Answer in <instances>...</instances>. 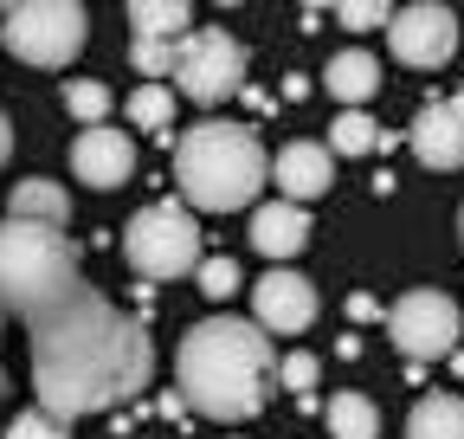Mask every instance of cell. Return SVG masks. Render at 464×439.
<instances>
[{
  "mask_svg": "<svg viewBox=\"0 0 464 439\" xmlns=\"http://www.w3.org/2000/svg\"><path fill=\"white\" fill-rule=\"evenodd\" d=\"M387 329H393V349L413 356V362H445L464 337V310L445 298V291H406L393 310H387Z\"/></svg>",
  "mask_w": 464,
  "mask_h": 439,
  "instance_id": "cell-8",
  "label": "cell"
},
{
  "mask_svg": "<svg viewBox=\"0 0 464 439\" xmlns=\"http://www.w3.org/2000/svg\"><path fill=\"white\" fill-rule=\"evenodd\" d=\"M174 375H181V395L194 414L207 420H252L271 395V337L246 317H207L194 323L181 349H174Z\"/></svg>",
  "mask_w": 464,
  "mask_h": 439,
  "instance_id": "cell-2",
  "label": "cell"
},
{
  "mask_svg": "<svg viewBox=\"0 0 464 439\" xmlns=\"http://www.w3.org/2000/svg\"><path fill=\"white\" fill-rule=\"evenodd\" d=\"M406 439H464V401L458 395H426L406 414Z\"/></svg>",
  "mask_w": 464,
  "mask_h": 439,
  "instance_id": "cell-17",
  "label": "cell"
},
{
  "mask_svg": "<svg viewBox=\"0 0 464 439\" xmlns=\"http://www.w3.org/2000/svg\"><path fill=\"white\" fill-rule=\"evenodd\" d=\"M84 0H0V39L20 65L58 72L84 52Z\"/></svg>",
  "mask_w": 464,
  "mask_h": 439,
  "instance_id": "cell-5",
  "label": "cell"
},
{
  "mask_svg": "<svg viewBox=\"0 0 464 439\" xmlns=\"http://www.w3.org/2000/svg\"><path fill=\"white\" fill-rule=\"evenodd\" d=\"M7 155H14V130H7V110H0V169H7Z\"/></svg>",
  "mask_w": 464,
  "mask_h": 439,
  "instance_id": "cell-29",
  "label": "cell"
},
{
  "mask_svg": "<svg viewBox=\"0 0 464 439\" xmlns=\"http://www.w3.org/2000/svg\"><path fill=\"white\" fill-rule=\"evenodd\" d=\"M458 233H464V213H458Z\"/></svg>",
  "mask_w": 464,
  "mask_h": 439,
  "instance_id": "cell-31",
  "label": "cell"
},
{
  "mask_svg": "<svg viewBox=\"0 0 464 439\" xmlns=\"http://www.w3.org/2000/svg\"><path fill=\"white\" fill-rule=\"evenodd\" d=\"M130 123L168 136V123H174V91H168V84H142V91L130 97Z\"/></svg>",
  "mask_w": 464,
  "mask_h": 439,
  "instance_id": "cell-21",
  "label": "cell"
},
{
  "mask_svg": "<svg viewBox=\"0 0 464 439\" xmlns=\"http://www.w3.org/2000/svg\"><path fill=\"white\" fill-rule=\"evenodd\" d=\"M14 220H39V227H65L72 220V194L58 188V181H45V175H33V181H14Z\"/></svg>",
  "mask_w": 464,
  "mask_h": 439,
  "instance_id": "cell-16",
  "label": "cell"
},
{
  "mask_svg": "<svg viewBox=\"0 0 464 439\" xmlns=\"http://www.w3.org/2000/svg\"><path fill=\"white\" fill-rule=\"evenodd\" d=\"M194 278H200V291H207L213 304H226L232 291L246 285V278H239V265H232V259H200V265H194Z\"/></svg>",
  "mask_w": 464,
  "mask_h": 439,
  "instance_id": "cell-24",
  "label": "cell"
},
{
  "mask_svg": "<svg viewBox=\"0 0 464 439\" xmlns=\"http://www.w3.org/2000/svg\"><path fill=\"white\" fill-rule=\"evenodd\" d=\"M65 110L78 123H103L110 117V84H97V78H72L65 84Z\"/></svg>",
  "mask_w": 464,
  "mask_h": 439,
  "instance_id": "cell-22",
  "label": "cell"
},
{
  "mask_svg": "<svg viewBox=\"0 0 464 439\" xmlns=\"http://www.w3.org/2000/svg\"><path fill=\"white\" fill-rule=\"evenodd\" d=\"M335 20L348 33H374V26L393 20V0H335Z\"/></svg>",
  "mask_w": 464,
  "mask_h": 439,
  "instance_id": "cell-23",
  "label": "cell"
},
{
  "mask_svg": "<svg viewBox=\"0 0 464 439\" xmlns=\"http://www.w3.org/2000/svg\"><path fill=\"white\" fill-rule=\"evenodd\" d=\"M316 375H323V362H316L310 349H304V356H284V368H277V381H284L290 395H310V388H316Z\"/></svg>",
  "mask_w": 464,
  "mask_h": 439,
  "instance_id": "cell-27",
  "label": "cell"
},
{
  "mask_svg": "<svg viewBox=\"0 0 464 439\" xmlns=\"http://www.w3.org/2000/svg\"><path fill=\"white\" fill-rule=\"evenodd\" d=\"M374 149H387V130L368 117V110H342L329 123V155H374Z\"/></svg>",
  "mask_w": 464,
  "mask_h": 439,
  "instance_id": "cell-20",
  "label": "cell"
},
{
  "mask_svg": "<svg viewBox=\"0 0 464 439\" xmlns=\"http://www.w3.org/2000/svg\"><path fill=\"white\" fill-rule=\"evenodd\" d=\"M323 84H329V97H342L348 110H362V103L381 91V65L368 59V52H335V59L323 65Z\"/></svg>",
  "mask_w": 464,
  "mask_h": 439,
  "instance_id": "cell-15",
  "label": "cell"
},
{
  "mask_svg": "<svg viewBox=\"0 0 464 439\" xmlns=\"http://www.w3.org/2000/svg\"><path fill=\"white\" fill-rule=\"evenodd\" d=\"M387 45H393L400 65L432 72V65H445L451 52H458V14L445 7V0H413V7H393Z\"/></svg>",
  "mask_w": 464,
  "mask_h": 439,
  "instance_id": "cell-9",
  "label": "cell"
},
{
  "mask_svg": "<svg viewBox=\"0 0 464 439\" xmlns=\"http://www.w3.org/2000/svg\"><path fill=\"white\" fill-rule=\"evenodd\" d=\"M123 259H130L136 278H155V285L188 278V271L207 259V252H200V220H194L188 207H174V200L142 207L130 227H123Z\"/></svg>",
  "mask_w": 464,
  "mask_h": 439,
  "instance_id": "cell-6",
  "label": "cell"
},
{
  "mask_svg": "<svg viewBox=\"0 0 464 439\" xmlns=\"http://www.w3.org/2000/svg\"><path fill=\"white\" fill-rule=\"evenodd\" d=\"M271 175V155L246 123H188L174 136V181H181L188 207L200 213H232V207H252L258 188Z\"/></svg>",
  "mask_w": 464,
  "mask_h": 439,
  "instance_id": "cell-3",
  "label": "cell"
},
{
  "mask_svg": "<svg viewBox=\"0 0 464 439\" xmlns=\"http://www.w3.org/2000/svg\"><path fill=\"white\" fill-rule=\"evenodd\" d=\"M7 439H72V426H65V420H52L45 407H33V414H20V420L7 426Z\"/></svg>",
  "mask_w": 464,
  "mask_h": 439,
  "instance_id": "cell-26",
  "label": "cell"
},
{
  "mask_svg": "<svg viewBox=\"0 0 464 439\" xmlns=\"http://www.w3.org/2000/svg\"><path fill=\"white\" fill-rule=\"evenodd\" d=\"M155 375V343L136 317H123L91 285L65 291L52 310L33 317V388L52 420L110 414L116 401H136Z\"/></svg>",
  "mask_w": 464,
  "mask_h": 439,
  "instance_id": "cell-1",
  "label": "cell"
},
{
  "mask_svg": "<svg viewBox=\"0 0 464 439\" xmlns=\"http://www.w3.org/2000/svg\"><path fill=\"white\" fill-rule=\"evenodd\" d=\"M252 323L265 329V337H297V329H310L316 323V285L304 278V271H284V265H271L265 278L252 285Z\"/></svg>",
  "mask_w": 464,
  "mask_h": 439,
  "instance_id": "cell-10",
  "label": "cell"
},
{
  "mask_svg": "<svg viewBox=\"0 0 464 439\" xmlns=\"http://www.w3.org/2000/svg\"><path fill=\"white\" fill-rule=\"evenodd\" d=\"M78 246L39 227V220H7L0 227V310H20L26 323L39 310H52L65 291H78Z\"/></svg>",
  "mask_w": 464,
  "mask_h": 439,
  "instance_id": "cell-4",
  "label": "cell"
},
{
  "mask_svg": "<svg viewBox=\"0 0 464 439\" xmlns=\"http://www.w3.org/2000/svg\"><path fill=\"white\" fill-rule=\"evenodd\" d=\"M219 7H239V0H219Z\"/></svg>",
  "mask_w": 464,
  "mask_h": 439,
  "instance_id": "cell-30",
  "label": "cell"
},
{
  "mask_svg": "<svg viewBox=\"0 0 464 439\" xmlns=\"http://www.w3.org/2000/svg\"><path fill=\"white\" fill-rule=\"evenodd\" d=\"M329 439H381V407L368 401V395H355V388H342V395H329Z\"/></svg>",
  "mask_w": 464,
  "mask_h": 439,
  "instance_id": "cell-19",
  "label": "cell"
},
{
  "mask_svg": "<svg viewBox=\"0 0 464 439\" xmlns=\"http://www.w3.org/2000/svg\"><path fill=\"white\" fill-rule=\"evenodd\" d=\"M168 78H174V91H181L188 103H226L246 84V45L226 26H188L181 39H174Z\"/></svg>",
  "mask_w": 464,
  "mask_h": 439,
  "instance_id": "cell-7",
  "label": "cell"
},
{
  "mask_svg": "<svg viewBox=\"0 0 464 439\" xmlns=\"http://www.w3.org/2000/svg\"><path fill=\"white\" fill-rule=\"evenodd\" d=\"M136 39H181L194 26V0H130Z\"/></svg>",
  "mask_w": 464,
  "mask_h": 439,
  "instance_id": "cell-18",
  "label": "cell"
},
{
  "mask_svg": "<svg viewBox=\"0 0 464 439\" xmlns=\"http://www.w3.org/2000/svg\"><path fill=\"white\" fill-rule=\"evenodd\" d=\"M458 39H464V33H458Z\"/></svg>",
  "mask_w": 464,
  "mask_h": 439,
  "instance_id": "cell-32",
  "label": "cell"
},
{
  "mask_svg": "<svg viewBox=\"0 0 464 439\" xmlns=\"http://www.w3.org/2000/svg\"><path fill=\"white\" fill-rule=\"evenodd\" d=\"M130 65H136L142 78H168V65H174V39H136V45H130Z\"/></svg>",
  "mask_w": 464,
  "mask_h": 439,
  "instance_id": "cell-25",
  "label": "cell"
},
{
  "mask_svg": "<svg viewBox=\"0 0 464 439\" xmlns=\"http://www.w3.org/2000/svg\"><path fill=\"white\" fill-rule=\"evenodd\" d=\"M265 181H277V200H297V207L304 200H323L329 181H335V155L323 142H284Z\"/></svg>",
  "mask_w": 464,
  "mask_h": 439,
  "instance_id": "cell-12",
  "label": "cell"
},
{
  "mask_svg": "<svg viewBox=\"0 0 464 439\" xmlns=\"http://www.w3.org/2000/svg\"><path fill=\"white\" fill-rule=\"evenodd\" d=\"M348 317H362V323H368V317H381V304L362 291V298H348Z\"/></svg>",
  "mask_w": 464,
  "mask_h": 439,
  "instance_id": "cell-28",
  "label": "cell"
},
{
  "mask_svg": "<svg viewBox=\"0 0 464 439\" xmlns=\"http://www.w3.org/2000/svg\"><path fill=\"white\" fill-rule=\"evenodd\" d=\"M406 142H413V155L426 169H464V97L458 103H426L413 117V130H406Z\"/></svg>",
  "mask_w": 464,
  "mask_h": 439,
  "instance_id": "cell-13",
  "label": "cell"
},
{
  "mask_svg": "<svg viewBox=\"0 0 464 439\" xmlns=\"http://www.w3.org/2000/svg\"><path fill=\"white\" fill-rule=\"evenodd\" d=\"M252 246H258L271 265L297 259V252L310 246V213H304L297 200H265V207L252 213Z\"/></svg>",
  "mask_w": 464,
  "mask_h": 439,
  "instance_id": "cell-14",
  "label": "cell"
},
{
  "mask_svg": "<svg viewBox=\"0 0 464 439\" xmlns=\"http://www.w3.org/2000/svg\"><path fill=\"white\" fill-rule=\"evenodd\" d=\"M72 175H78L84 188H123V181L136 175V142H130L123 130L91 123V130L72 142Z\"/></svg>",
  "mask_w": 464,
  "mask_h": 439,
  "instance_id": "cell-11",
  "label": "cell"
}]
</instances>
